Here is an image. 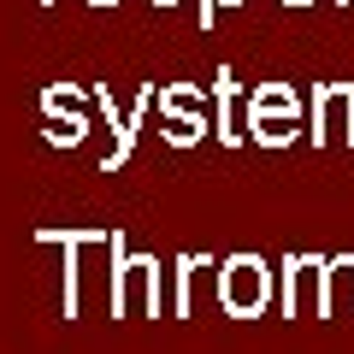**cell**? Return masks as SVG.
I'll return each mask as SVG.
<instances>
[{
    "label": "cell",
    "instance_id": "obj_1",
    "mask_svg": "<svg viewBox=\"0 0 354 354\" xmlns=\"http://www.w3.org/2000/svg\"><path fill=\"white\" fill-rule=\"evenodd\" d=\"M106 301H113V313L118 319H160L165 313V266L153 260V254H130L124 248V230H113L106 236Z\"/></svg>",
    "mask_w": 354,
    "mask_h": 354
},
{
    "label": "cell",
    "instance_id": "obj_2",
    "mask_svg": "<svg viewBox=\"0 0 354 354\" xmlns=\"http://www.w3.org/2000/svg\"><path fill=\"white\" fill-rule=\"evenodd\" d=\"M242 136L260 142V148H290L301 136V95L290 83H260L248 95V124Z\"/></svg>",
    "mask_w": 354,
    "mask_h": 354
},
{
    "label": "cell",
    "instance_id": "obj_3",
    "mask_svg": "<svg viewBox=\"0 0 354 354\" xmlns=\"http://www.w3.org/2000/svg\"><path fill=\"white\" fill-rule=\"evenodd\" d=\"M272 283H278V272H272L260 254H230V260L218 266V307H225L230 319H260L266 307L278 301Z\"/></svg>",
    "mask_w": 354,
    "mask_h": 354
},
{
    "label": "cell",
    "instance_id": "obj_4",
    "mask_svg": "<svg viewBox=\"0 0 354 354\" xmlns=\"http://www.w3.org/2000/svg\"><path fill=\"white\" fill-rule=\"evenodd\" d=\"M160 136L171 142V148H195V142L207 136V95L201 88L171 83L160 95Z\"/></svg>",
    "mask_w": 354,
    "mask_h": 354
},
{
    "label": "cell",
    "instance_id": "obj_5",
    "mask_svg": "<svg viewBox=\"0 0 354 354\" xmlns=\"http://www.w3.org/2000/svg\"><path fill=\"white\" fill-rule=\"evenodd\" d=\"M283 313L290 319H307L313 313L319 319V301H325V260H319V254H290V260H283Z\"/></svg>",
    "mask_w": 354,
    "mask_h": 354
},
{
    "label": "cell",
    "instance_id": "obj_6",
    "mask_svg": "<svg viewBox=\"0 0 354 354\" xmlns=\"http://www.w3.org/2000/svg\"><path fill=\"white\" fill-rule=\"evenodd\" d=\"M41 130L53 148H77L88 136V113H83V88L77 83H53L41 95Z\"/></svg>",
    "mask_w": 354,
    "mask_h": 354
},
{
    "label": "cell",
    "instance_id": "obj_7",
    "mask_svg": "<svg viewBox=\"0 0 354 354\" xmlns=\"http://www.w3.org/2000/svg\"><path fill=\"white\" fill-rule=\"evenodd\" d=\"M95 236H101V230H41L36 236V242L65 248V319H83V254H88Z\"/></svg>",
    "mask_w": 354,
    "mask_h": 354
},
{
    "label": "cell",
    "instance_id": "obj_8",
    "mask_svg": "<svg viewBox=\"0 0 354 354\" xmlns=\"http://www.w3.org/2000/svg\"><path fill=\"white\" fill-rule=\"evenodd\" d=\"M348 106H354V83H319L313 88V130L307 136L325 148L330 136H348Z\"/></svg>",
    "mask_w": 354,
    "mask_h": 354
},
{
    "label": "cell",
    "instance_id": "obj_9",
    "mask_svg": "<svg viewBox=\"0 0 354 354\" xmlns=\"http://www.w3.org/2000/svg\"><path fill=\"white\" fill-rule=\"evenodd\" d=\"M319 319H354V254L325 260V301H319Z\"/></svg>",
    "mask_w": 354,
    "mask_h": 354
},
{
    "label": "cell",
    "instance_id": "obj_10",
    "mask_svg": "<svg viewBox=\"0 0 354 354\" xmlns=\"http://www.w3.org/2000/svg\"><path fill=\"white\" fill-rule=\"evenodd\" d=\"M207 272H213V260H207V254H183V260H177V301H171L177 319L195 313V290L207 283Z\"/></svg>",
    "mask_w": 354,
    "mask_h": 354
},
{
    "label": "cell",
    "instance_id": "obj_11",
    "mask_svg": "<svg viewBox=\"0 0 354 354\" xmlns=\"http://www.w3.org/2000/svg\"><path fill=\"white\" fill-rule=\"evenodd\" d=\"M101 106L113 113V124H118V106L106 101V95H101ZM148 106H153V88H142V95H136V106H130V118H124V130H118V148L106 153V165H124V160H130V148H136V124H142V113H148Z\"/></svg>",
    "mask_w": 354,
    "mask_h": 354
},
{
    "label": "cell",
    "instance_id": "obj_12",
    "mask_svg": "<svg viewBox=\"0 0 354 354\" xmlns=\"http://www.w3.org/2000/svg\"><path fill=\"white\" fill-rule=\"evenodd\" d=\"M213 124H218V142L225 148H236L242 130H236V106H230V71L213 77Z\"/></svg>",
    "mask_w": 354,
    "mask_h": 354
},
{
    "label": "cell",
    "instance_id": "obj_13",
    "mask_svg": "<svg viewBox=\"0 0 354 354\" xmlns=\"http://www.w3.org/2000/svg\"><path fill=\"white\" fill-rule=\"evenodd\" d=\"M230 6H242V0H201V24H213V12H230Z\"/></svg>",
    "mask_w": 354,
    "mask_h": 354
},
{
    "label": "cell",
    "instance_id": "obj_14",
    "mask_svg": "<svg viewBox=\"0 0 354 354\" xmlns=\"http://www.w3.org/2000/svg\"><path fill=\"white\" fill-rule=\"evenodd\" d=\"M342 142H348V148H354V106H348V136H342Z\"/></svg>",
    "mask_w": 354,
    "mask_h": 354
},
{
    "label": "cell",
    "instance_id": "obj_15",
    "mask_svg": "<svg viewBox=\"0 0 354 354\" xmlns=\"http://www.w3.org/2000/svg\"><path fill=\"white\" fill-rule=\"evenodd\" d=\"M283 6H313V0H283Z\"/></svg>",
    "mask_w": 354,
    "mask_h": 354
},
{
    "label": "cell",
    "instance_id": "obj_16",
    "mask_svg": "<svg viewBox=\"0 0 354 354\" xmlns=\"http://www.w3.org/2000/svg\"><path fill=\"white\" fill-rule=\"evenodd\" d=\"M88 6H118V0H88Z\"/></svg>",
    "mask_w": 354,
    "mask_h": 354
},
{
    "label": "cell",
    "instance_id": "obj_17",
    "mask_svg": "<svg viewBox=\"0 0 354 354\" xmlns=\"http://www.w3.org/2000/svg\"><path fill=\"white\" fill-rule=\"evenodd\" d=\"M153 6H177V0H153Z\"/></svg>",
    "mask_w": 354,
    "mask_h": 354
},
{
    "label": "cell",
    "instance_id": "obj_18",
    "mask_svg": "<svg viewBox=\"0 0 354 354\" xmlns=\"http://www.w3.org/2000/svg\"><path fill=\"white\" fill-rule=\"evenodd\" d=\"M342 6H354V0H342Z\"/></svg>",
    "mask_w": 354,
    "mask_h": 354
}]
</instances>
